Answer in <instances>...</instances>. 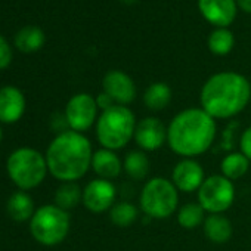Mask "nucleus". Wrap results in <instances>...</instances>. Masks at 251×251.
<instances>
[{
    "instance_id": "393cba45",
    "label": "nucleus",
    "mask_w": 251,
    "mask_h": 251,
    "mask_svg": "<svg viewBox=\"0 0 251 251\" xmlns=\"http://www.w3.org/2000/svg\"><path fill=\"white\" fill-rule=\"evenodd\" d=\"M83 200V189L75 182L62 183L55 192V205L68 211L77 207Z\"/></svg>"
},
{
    "instance_id": "7c9ffc66",
    "label": "nucleus",
    "mask_w": 251,
    "mask_h": 251,
    "mask_svg": "<svg viewBox=\"0 0 251 251\" xmlns=\"http://www.w3.org/2000/svg\"><path fill=\"white\" fill-rule=\"evenodd\" d=\"M121 2H124V3H133V2H136V0H121Z\"/></svg>"
},
{
    "instance_id": "c85d7f7f",
    "label": "nucleus",
    "mask_w": 251,
    "mask_h": 251,
    "mask_svg": "<svg viewBox=\"0 0 251 251\" xmlns=\"http://www.w3.org/2000/svg\"><path fill=\"white\" fill-rule=\"evenodd\" d=\"M96 103H98V108L102 109V111H105V109H108V108H111V106L115 105V102L105 92H102V93H99L96 96Z\"/></svg>"
},
{
    "instance_id": "0eeeda50",
    "label": "nucleus",
    "mask_w": 251,
    "mask_h": 251,
    "mask_svg": "<svg viewBox=\"0 0 251 251\" xmlns=\"http://www.w3.org/2000/svg\"><path fill=\"white\" fill-rule=\"evenodd\" d=\"M70 227L71 217L68 211L55 204L39 207L30 220V232L33 238L46 247L61 244L70 233Z\"/></svg>"
},
{
    "instance_id": "39448f33",
    "label": "nucleus",
    "mask_w": 251,
    "mask_h": 251,
    "mask_svg": "<svg viewBox=\"0 0 251 251\" xmlns=\"http://www.w3.org/2000/svg\"><path fill=\"white\" fill-rule=\"evenodd\" d=\"M139 205L150 219H169L179 210V191L172 180L161 176L152 177L145 182L141 191Z\"/></svg>"
},
{
    "instance_id": "4468645a",
    "label": "nucleus",
    "mask_w": 251,
    "mask_h": 251,
    "mask_svg": "<svg viewBox=\"0 0 251 251\" xmlns=\"http://www.w3.org/2000/svg\"><path fill=\"white\" fill-rule=\"evenodd\" d=\"M198 9L204 20L217 28H227L238 11L236 0H198Z\"/></svg>"
},
{
    "instance_id": "f257e3e1",
    "label": "nucleus",
    "mask_w": 251,
    "mask_h": 251,
    "mask_svg": "<svg viewBox=\"0 0 251 251\" xmlns=\"http://www.w3.org/2000/svg\"><path fill=\"white\" fill-rule=\"evenodd\" d=\"M217 124L202 108L177 112L167 126V145L182 158H197L214 144Z\"/></svg>"
},
{
    "instance_id": "f3484780",
    "label": "nucleus",
    "mask_w": 251,
    "mask_h": 251,
    "mask_svg": "<svg viewBox=\"0 0 251 251\" xmlns=\"http://www.w3.org/2000/svg\"><path fill=\"white\" fill-rule=\"evenodd\" d=\"M202 230L205 238L213 244H225L233 233L230 220L223 214H208L202 223Z\"/></svg>"
},
{
    "instance_id": "bb28decb",
    "label": "nucleus",
    "mask_w": 251,
    "mask_h": 251,
    "mask_svg": "<svg viewBox=\"0 0 251 251\" xmlns=\"http://www.w3.org/2000/svg\"><path fill=\"white\" fill-rule=\"evenodd\" d=\"M12 62V49L8 42L0 36V70H5Z\"/></svg>"
},
{
    "instance_id": "f8f14e48",
    "label": "nucleus",
    "mask_w": 251,
    "mask_h": 251,
    "mask_svg": "<svg viewBox=\"0 0 251 251\" xmlns=\"http://www.w3.org/2000/svg\"><path fill=\"white\" fill-rule=\"evenodd\" d=\"M102 92H105L115 102V105L124 106L132 103L138 95V89L132 77L120 70L108 71L103 75Z\"/></svg>"
},
{
    "instance_id": "9d476101",
    "label": "nucleus",
    "mask_w": 251,
    "mask_h": 251,
    "mask_svg": "<svg viewBox=\"0 0 251 251\" xmlns=\"http://www.w3.org/2000/svg\"><path fill=\"white\" fill-rule=\"evenodd\" d=\"M117 200V188L111 180L93 179L83 189V205L93 214L109 211Z\"/></svg>"
},
{
    "instance_id": "2f4dec72",
    "label": "nucleus",
    "mask_w": 251,
    "mask_h": 251,
    "mask_svg": "<svg viewBox=\"0 0 251 251\" xmlns=\"http://www.w3.org/2000/svg\"><path fill=\"white\" fill-rule=\"evenodd\" d=\"M0 142H2V129H0Z\"/></svg>"
},
{
    "instance_id": "423d86ee",
    "label": "nucleus",
    "mask_w": 251,
    "mask_h": 251,
    "mask_svg": "<svg viewBox=\"0 0 251 251\" xmlns=\"http://www.w3.org/2000/svg\"><path fill=\"white\" fill-rule=\"evenodd\" d=\"M6 170L11 180L21 191H30L42 185L49 172L46 157L37 150L27 147L15 150L8 157Z\"/></svg>"
},
{
    "instance_id": "f03ea898",
    "label": "nucleus",
    "mask_w": 251,
    "mask_h": 251,
    "mask_svg": "<svg viewBox=\"0 0 251 251\" xmlns=\"http://www.w3.org/2000/svg\"><path fill=\"white\" fill-rule=\"evenodd\" d=\"M251 102V83L239 73L213 74L201 87V108L214 120H229L241 114Z\"/></svg>"
},
{
    "instance_id": "6e6552de",
    "label": "nucleus",
    "mask_w": 251,
    "mask_h": 251,
    "mask_svg": "<svg viewBox=\"0 0 251 251\" xmlns=\"http://www.w3.org/2000/svg\"><path fill=\"white\" fill-rule=\"evenodd\" d=\"M236 191L232 180L223 175H211L205 177L197 191V202L208 214H223L235 202Z\"/></svg>"
},
{
    "instance_id": "dca6fc26",
    "label": "nucleus",
    "mask_w": 251,
    "mask_h": 251,
    "mask_svg": "<svg viewBox=\"0 0 251 251\" xmlns=\"http://www.w3.org/2000/svg\"><path fill=\"white\" fill-rule=\"evenodd\" d=\"M90 169L95 172V175L99 179L112 182L123 172V160L117 155L115 151L100 148L93 152Z\"/></svg>"
},
{
    "instance_id": "aec40b11",
    "label": "nucleus",
    "mask_w": 251,
    "mask_h": 251,
    "mask_svg": "<svg viewBox=\"0 0 251 251\" xmlns=\"http://www.w3.org/2000/svg\"><path fill=\"white\" fill-rule=\"evenodd\" d=\"M172 102V89L167 83L155 81L150 84L144 92V103L150 111L158 112L167 108Z\"/></svg>"
},
{
    "instance_id": "a211bd4d",
    "label": "nucleus",
    "mask_w": 251,
    "mask_h": 251,
    "mask_svg": "<svg viewBox=\"0 0 251 251\" xmlns=\"http://www.w3.org/2000/svg\"><path fill=\"white\" fill-rule=\"evenodd\" d=\"M6 210L9 217L15 222L31 220L33 214L36 213L33 198L24 191H17L11 195L6 204Z\"/></svg>"
},
{
    "instance_id": "4be33fe9",
    "label": "nucleus",
    "mask_w": 251,
    "mask_h": 251,
    "mask_svg": "<svg viewBox=\"0 0 251 251\" xmlns=\"http://www.w3.org/2000/svg\"><path fill=\"white\" fill-rule=\"evenodd\" d=\"M43 45H45V33L39 27H33V25L24 27L15 36V46L24 53L36 52Z\"/></svg>"
},
{
    "instance_id": "20e7f679",
    "label": "nucleus",
    "mask_w": 251,
    "mask_h": 251,
    "mask_svg": "<svg viewBox=\"0 0 251 251\" xmlns=\"http://www.w3.org/2000/svg\"><path fill=\"white\" fill-rule=\"evenodd\" d=\"M136 117L129 106L114 105L102 111L96 121V139L100 148L118 151L135 138Z\"/></svg>"
},
{
    "instance_id": "1a4fd4ad",
    "label": "nucleus",
    "mask_w": 251,
    "mask_h": 251,
    "mask_svg": "<svg viewBox=\"0 0 251 251\" xmlns=\"http://www.w3.org/2000/svg\"><path fill=\"white\" fill-rule=\"evenodd\" d=\"M99 108L96 103V98L89 93H77L74 95L65 106L64 117L67 120L68 129L83 133L89 130L98 121Z\"/></svg>"
},
{
    "instance_id": "7ed1b4c3",
    "label": "nucleus",
    "mask_w": 251,
    "mask_h": 251,
    "mask_svg": "<svg viewBox=\"0 0 251 251\" xmlns=\"http://www.w3.org/2000/svg\"><path fill=\"white\" fill-rule=\"evenodd\" d=\"M49 173L65 182H77L92 166L93 150L90 141L78 132L65 130L58 133L45 154Z\"/></svg>"
},
{
    "instance_id": "cd10ccee",
    "label": "nucleus",
    "mask_w": 251,
    "mask_h": 251,
    "mask_svg": "<svg viewBox=\"0 0 251 251\" xmlns=\"http://www.w3.org/2000/svg\"><path fill=\"white\" fill-rule=\"evenodd\" d=\"M239 152H242L251 161V126L241 133L239 138Z\"/></svg>"
},
{
    "instance_id": "5701e85b",
    "label": "nucleus",
    "mask_w": 251,
    "mask_h": 251,
    "mask_svg": "<svg viewBox=\"0 0 251 251\" xmlns=\"http://www.w3.org/2000/svg\"><path fill=\"white\" fill-rule=\"evenodd\" d=\"M177 223L186 230H192L200 227L205 220V211L198 202H186L182 207H179L177 213Z\"/></svg>"
},
{
    "instance_id": "ddd939ff",
    "label": "nucleus",
    "mask_w": 251,
    "mask_h": 251,
    "mask_svg": "<svg viewBox=\"0 0 251 251\" xmlns=\"http://www.w3.org/2000/svg\"><path fill=\"white\" fill-rule=\"evenodd\" d=\"M170 180L179 192L191 194L200 189L205 180V173L202 166L195 158H182L175 164Z\"/></svg>"
},
{
    "instance_id": "6ab92c4d",
    "label": "nucleus",
    "mask_w": 251,
    "mask_h": 251,
    "mask_svg": "<svg viewBox=\"0 0 251 251\" xmlns=\"http://www.w3.org/2000/svg\"><path fill=\"white\" fill-rule=\"evenodd\" d=\"M150 169H151V161H150L147 152H144L141 150L127 152L123 160V170L130 179H133L136 182L147 179Z\"/></svg>"
},
{
    "instance_id": "412c9836",
    "label": "nucleus",
    "mask_w": 251,
    "mask_h": 251,
    "mask_svg": "<svg viewBox=\"0 0 251 251\" xmlns=\"http://www.w3.org/2000/svg\"><path fill=\"white\" fill-rule=\"evenodd\" d=\"M250 160L242 152H229L220 161V175L235 182L244 177L250 170Z\"/></svg>"
},
{
    "instance_id": "a878e982",
    "label": "nucleus",
    "mask_w": 251,
    "mask_h": 251,
    "mask_svg": "<svg viewBox=\"0 0 251 251\" xmlns=\"http://www.w3.org/2000/svg\"><path fill=\"white\" fill-rule=\"evenodd\" d=\"M235 45V37L227 28H216L208 37V49L217 56L230 53Z\"/></svg>"
},
{
    "instance_id": "c756f323",
    "label": "nucleus",
    "mask_w": 251,
    "mask_h": 251,
    "mask_svg": "<svg viewBox=\"0 0 251 251\" xmlns=\"http://www.w3.org/2000/svg\"><path fill=\"white\" fill-rule=\"evenodd\" d=\"M238 8H241L244 12L251 14V0H236Z\"/></svg>"
},
{
    "instance_id": "b1692460",
    "label": "nucleus",
    "mask_w": 251,
    "mask_h": 251,
    "mask_svg": "<svg viewBox=\"0 0 251 251\" xmlns=\"http://www.w3.org/2000/svg\"><path fill=\"white\" fill-rule=\"evenodd\" d=\"M139 216V210L136 205L127 201H120L112 205L109 210V220L117 227H129L132 226Z\"/></svg>"
},
{
    "instance_id": "9b49d317",
    "label": "nucleus",
    "mask_w": 251,
    "mask_h": 251,
    "mask_svg": "<svg viewBox=\"0 0 251 251\" xmlns=\"http://www.w3.org/2000/svg\"><path fill=\"white\" fill-rule=\"evenodd\" d=\"M138 148L144 152H154L167 144V127L157 117H145L138 121L135 138Z\"/></svg>"
},
{
    "instance_id": "2eb2a0df",
    "label": "nucleus",
    "mask_w": 251,
    "mask_h": 251,
    "mask_svg": "<svg viewBox=\"0 0 251 251\" xmlns=\"http://www.w3.org/2000/svg\"><path fill=\"white\" fill-rule=\"evenodd\" d=\"M25 112L24 93L14 86L0 89V123L14 124L21 120Z\"/></svg>"
}]
</instances>
